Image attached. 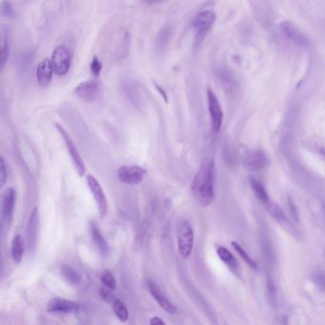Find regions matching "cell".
Listing matches in <instances>:
<instances>
[{
	"instance_id": "obj_28",
	"label": "cell",
	"mask_w": 325,
	"mask_h": 325,
	"mask_svg": "<svg viewBox=\"0 0 325 325\" xmlns=\"http://www.w3.org/2000/svg\"><path fill=\"white\" fill-rule=\"evenodd\" d=\"M313 280L322 291H325V272H318L313 276Z\"/></svg>"
},
{
	"instance_id": "obj_29",
	"label": "cell",
	"mask_w": 325,
	"mask_h": 325,
	"mask_svg": "<svg viewBox=\"0 0 325 325\" xmlns=\"http://www.w3.org/2000/svg\"><path fill=\"white\" fill-rule=\"evenodd\" d=\"M7 177H8L7 167H6L5 160L2 157L1 160H0V182H1V186H3L6 183Z\"/></svg>"
},
{
	"instance_id": "obj_31",
	"label": "cell",
	"mask_w": 325,
	"mask_h": 325,
	"mask_svg": "<svg viewBox=\"0 0 325 325\" xmlns=\"http://www.w3.org/2000/svg\"><path fill=\"white\" fill-rule=\"evenodd\" d=\"M169 34H170V30H169L168 28H167V29H164V30H162V31L160 33L161 37L158 38V41H160L159 44H158V47L162 48V47H164V45H166V43H167V41H168L167 38H169V37H170Z\"/></svg>"
},
{
	"instance_id": "obj_19",
	"label": "cell",
	"mask_w": 325,
	"mask_h": 325,
	"mask_svg": "<svg viewBox=\"0 0 325 325\" xmlns=\"http://www.w3.org/2000/svg\"><path fill=\"white\" fill-rule=\"evenodd\" d=\"M24 252H25L24 239L20 235L14 236L13 241H12V246H11V256H12L13 263H16V264L21 263Z\"/></svg>"
},
{
	"instance_id": "obj_27",
	"label": "cell",
	"mask_w": 325,
	"mask_h": 325,
	"mask_svg": "<svg viewBox=\"0 0 325 325\" xmlns=\"http://www.w3.org/2000/svg\"><path fill=\"white\" fill-rule=\"evenodd\" d=\"M90 69H91V73L96 77L100 76L101 70H102V63L98 56L93 57L91 64H90Z\"/></svg>"
},
{
	"instance_id": "obj_7",
	"label": "cell",
	"mask_w": 325,
	"mask_h": 325,
	"mask_svg": "<svg viewBox=\"0 0 325 325\" xmlns=\"http://www.w3.org/2000/svg\"><path fill=\"white\" fill-rule=\"evenodd\" d=\"M15 191L13 188H6L1 197V219L2 223L9 228L13 221L14 204H15Z\"/></svg>"
},
{
	"instance_id": "obj_11",
	"label": "cell",
	"mask_w": 325,
	"mask_h": 325,
	"mask_svg": "<svg viewBox=\"0 0 325 325\" xmlns=\"http://www.w3.org/2000/svg\"><path fill=\"white\" fill-rule=\"evenodd\" d=\"M100 92V83L96 79H88L79 83L74 90L75 95L85 101L96 100Z\"/></svg>"
},
{
	"instance_id": "obj_24",
	"label": "cell",
	"mask_w": 325,
	"mask_h": 325,
	"mask_svg": "<svg viewBox=\"0 0 325 325\" xmlns=\"http://www.w3.org/2000/svg\"><path fill=\"white\" fill-rule=\"evenodd\" d=\"M231 244H232L233 248L237 251V253H238V255L241 257V259L245 262V263H246L247 265H249L251 268L254 269V270H257V269H258V264H257V263L251 258L250 256H249V255L245 252V250H244V249L238 244V242L233 241Z\"/></svg>"
},
{
	"instance_id": "obj_17",
	"label": "cell",
	"mask_w": 325,
	"mask_h": 325,
	"mask_svg": "<svg viewBox=\"0 0 325 325\" xmlns=\"http://www.w3.org/2000/svg\"><path fill=\"white\" fill-rule=\"evenodd\" d=\"M90 233H91V237L93 239V242L95 244V246L97 247L98 251L100 252V255L102 256H107L109 253V245L107 240L103 237V235L101 234L99 227L96 225L94 222L90 223Z\"/></svg>"
},
{
	"instance_id": "obj_2",
	"label": "cell",
	"mask_w": 325,
	"mask_h": 325,
	"mask_svg": "<svg viewBox=\"0 0 325 325\" xmlns=\"http://www.w3.org/2000/svg\"><path fill=\"white\" fill-rule=\"evenodd\" d=\"M177 249L183 259H188L194 248V231L187 220H182L178 223L176 229Z\"/></svg>"
},
{
	"instance_id": "obj_4",
	"label": "cell",
	"mask_w": 325,
	"mask_h": 325,
	"mask_svg": "<svg viewBox=\"0 0 325 325\" xmlns=\"http://www.w3.org/2000/svg\"><path fill=\"white\" fill-rule=\"evenodd\" d=\"M54 72L57 75H65L70 70L72 65V54L65 45L56 46L51 57Z\"/></svg>"
},
{
	"instance_id": "obj_16",
	"label": "cell",
	"mask_w": 325,
	"mask_h": 325,
	"mask_svg": "<svg viewBox=\"0 0 325 325\" xmlns=\"http://www.w3.org/2000/svg\"><path fill=\"white\" fill-rule=\"evenodd\" d=\"M53 74H54V68L51 59L49 58L43 59L38 64L37 68V79L38 84L41 87H48L52 81Z\"/></svg>"
},
{
	"instance_id": "obj_26",
	"label": "cell",
	"mask_w": 325,
	"mask_h": 325,
	"mask_svg": "<svg viewBox=\"0 0 325 325\" xmlns=\"http://www.w3.org/2000/svg\"><path fill=\"white\" fill-rule=\"evenodd\" d=\"M9 55H10V44L8 39H4L3 43H2V48H1V56H0V65H1V69H3L6 65V63L9 59Z\"/></svg>"
},
{
	"instance_id": "obj_32",
	"label": "cell",
	"mask_w": 325,
	"mask_h": 325,
	"mask_svg": "<svg viewBox=\"0 0 325 325\" xmlns=\"http://www.w3.org/2000/svg\"><path fill=\"white\" fill-rule=\"evenodd\" d=\"M288 206H289V209H290V212H291V215L293 216V217L298 221L299 220V213H298V210H297V207L294 203V201L292 200L291 198L288 199Z\"/></svg>"
},
{
	"instance_id": "obj_15",
	"label": "cell",
	"mask_w": 325,
	"mask_h": 325,
	"mask_svg": "<svg viewBox=\"0 0 325 325\" xmlns=\"http://www.w3.org/2000/svg\"><path fill=\"white\" fill-rule=\"evenodd\" d=\"M77 310V304L75 301L66 300L63 298H54L51 300L47 305V311L50 313H70L75 312Z\"/></svg>"
},
{
	"instance_id": "obj_6",
	"label": "cell",
	"mask_w": 325,
	"mask_h": 325,
	"mask_svg": "<svg viewBox=\"0 0 325 325\" xmlns=\"http://www.w3.org/2000/svg\"><path fill=\"white\" fill-rule=\"evenodd\" d=\"M146 175V170L138 165H123L119 167L117 176L119 180L127 185L140 184Z\"/></svg>"
},
{
	"instance_id": "obj_13",
	"label": "cell",
	"mask_w": 325,
	"mask_h": 325,
	"mask_svg": "<svg viewBox=\"0 0 325 325\" xmlns=\"http://www.w3.org/2000/svg\"><path fill=\"white\" fill-rule=\"evenodd\" d=\"M38 227H39V210L35 207L30 215L27 228V241L29 250H35L38 241Z\"/></svg>"
},
{
	"instance_id": "obj_14",
	"label": "cell",
	"mask_w": 325,
	"mask_h": 325,
	"mask_svg": "<svg viewBox=\"0 0 325 325\" xmlns=\"http://www.w3.org/2000/svg\"><path fill=\"white\" fill-rule=\"evenodd\" d=\"M148 289H149L151 296L156 300L158 304L162 308L165 312L170 313V314H175L177 312L176 306H175L170 300L164 296L162 291L154 281L148 280Z\"/></svg>"
},
{
	"instance_id": "obj_35",
	"label": "cell",
	"mask_w": 325,
	"mask_h": 325,
	"mask_svg": "<svg viewBox=\"0 0 325 325\" xmlns=\"http://www.w3.org/2000/svg\"><path fill=\"white\" fill-rule=\"evenodd\" d=\"M156 88L158 89V91H159V93L160 94H162V96L163 99H164V100L167 102L168 101V98H167V95H166V92L163 90L162 87V86H160L159 84H156Z\"/></svg>"
},
{
	"instance_id": "obj_8",
	"label": "cell",
	"mask_w": 325,
	"mask_h": 325,
	"mask_svg": "<svg viewBox=\"0 0 325 325\" xmlns=\"http://www.w3.org/2000/svg\"><path fill=\"white\" fill-rule=\"evenodd\" d=\"M217 15L211 10H204L198 13L193 19L192 26L199 38H204L216 22Z\"/></svg>"
},
{
	"instance_id": "obj_18",
	"label": "cell",
	"mask_w": 325,
	"mask_h": 325,
	"mask_svg": "<svg viewBox=\"0 0 325 325\" xmlns=\"http://www.w3.org/2000/svg\"><path fill=\"white\" fill-rule=\"evenodd\" d=\"M217 254L218 258L225 263L226 266L234 273H238L239 271V266H238V261L234 257V255L223 246H218L217 249Z\"/></svg>"
},
{
	"instance_id": "obj_21",
	"label": "cell",
	"mask_w": 325,
	"mask_h": 325,
	"mask_svg": "<svg viewBox=\"0 0 325 325\" xmlns=\"http://www.w3.org/2000/svg\"><path fill=\"white\" fill-rule=\"evenodd\" d=\"M249 182H250L251 188L254 194L256 195V197L258 198V200L264 204H267L270 201V199L263 183L256 177H250Z\"/></svg>"
},
{
	"instance_id": "obj_25",
	"label": "cell",
	"mask_w": 325,
	"mask_h": 325,
	"mask_svg": "<svg viewBox=\"0 0 325 325\" xmlns=\"http://www.w3.org/2000/svg\"><path fill=\"white\" fill-rule=\"evenodd\" d=\"M100 281L105 287L108 288L110 290H115L116 286H117L116 280H115L114 276L110 271H105L101 274Z\"/></svg>"
},
{
	"instance_id": "obj_33",
	"label": "cell",
	"mask_w": 325,
	"mask_h": 325,
	"mask_svg": "<svg viewBox=\"0 0 325 325\" xmlns=\"http://www.w3.org/2000/svg\"><path fill=\"white\" fill-rule=\"evenodd\" d=\"M2 13L6 16L13 15V8L11 7V4L9 2H3L2 3Z\"/></svg>"
},
{
	"instance_id": "obj_23",
	"label": "cell",
	"mask_w": 325,
	"mask_h": 325,
	"mask_svg": "<svg viewBox=\"0 0 325 325\" xmlns=\"http://www.w3.org/2000/svg\"><path fill=\"white\" fill-rule=\"evenodd\" d=\"M113 312L119 322L126 323L129 319V312L125 304L119 300H115L113 302Z\"/></svg>"
},
{
	"instance_id": "obj_1",
	"label": "cell",
	"mask_w": 325,
	"mask_h": 325,
	"mask_svg": "<svg viewBox=\"0 0 325 325\" xmlns=\"http://www.w3.org/2000/svg\"><path fill=\"white\" fill-rule=\"evenodd\" d=\"M216 164L211 160L203 164L195 175L192 182V192L200 205L206 207L215 200Z\"/></svg>"
},
{
	"instance_id": "obj_3",
	"label": "cell",
	"mask_w": 325,
	"mask_h": 325,
	"mask_svg": "<svg viewBox=\"0 0 325 325\" xmlns=\"http://www.w3.org/2000/svg\"><path fill=\"white\" fill-rule=\"evenodd\" d=\"M55 128L58 131V133L60 134L61 138H62L63 141L65 143L66 149L68 151L70 158L72 160V162L74 164L75 171L77 172V174L80 176H84L85 173H86V166L85 163L83 162V159L81 158L79 151L77 149L76 145L74 142V140L71 138V136L67 133V131L63 128V126L60 124H55Z\"/></svg>"
},
{
	"instance_id": "obj_10",
	"label": "cell",
	"mask_w": 325,
	"mask_h": 325,
	"mask_svg": "<svg viewBox=\"0 0 325 325\" xmlns=\"http://www.w3.org/2000/svg\"><path fill=\"white\" fill-rule=\"evenodd\" d=\"M270 164L268 156L261 149L249 151L243 159V165L249 171H260Z\"/></svg>"
},
{
	"instance_id": "obj_12",
	"label": "cell",
	"mask_w": 325,
	"mask_h": 325,
	"mask_svg": "<svg viewBox=\"0 0 325 325\" xmlns=\"http://www.w3.org/2000/svg\"><path fill=\"white\" fill-rule=\"evenodd\" d=\"M280 30L285 38H287L289 40L296 43L300 47H308L310 45V41L308 38L291 22L289 21L282 22L280 24Z\"/></svg>"
},
{
	"instance_id": "obj_30",
	"label": "cell",
	"mask_w": 325,
	"mask_h": 325,
	"mask_svg": "<svg viewBox=\"0 0 325 325\" xmlns=\"http://www.w3.org/2000/svg\"><path fill=\"white\" fill-rule=\"evenodd\" d=\"M100 295L101 299L105 301H113V302L114 300H116L112 294V292L110 291V289H108V288H101L100 290Z\"/></svg>"
},
{
	"instance_id": "obj_34",
	"label": "cell",
	"mask_w": 325,
	"mask_h": 325,
	"mask_svg": "<svg viewBox=\"0 0 325 325\" xmlns=\"http://www.w3.org/2000/svg\"><path fill=\"white\" fill-rule=\"evenodd\" d=\"M150 325H166L162 319L160 317H153L150 320Z\"/></svg>"
},
{
	"instance_id": "obj_20",
	"label": "cell",
	"mask_w": 325,
	"mask_h": 325,
	"mask_svg": "<svg viewBox=\"0 0 325 325\" xmlns=\"http://www.w3.org/2000/svg\"><path fill=\"white\" fill-rule=\"evenodd\" d=\"M267 210L269 214L273 217V218L275 219L276 222H278L281 225H289V220H288L287 217L285 215L284 211L282 210V208L277 205L274 201H269L267 204Z\"/></svg>"
},
{
	"instance_id": "obj_5",
	"label": "cell",
	"mask_w": 325,
	"mask_h": 325,
	"mask_svg": "<svg viewBox=\"0 0 325 325\" xmlns=\"http://www.w3.org/2000/svg\"><path fill=\"white\" fill-rule=\"evenodd\" d=\"M207 104L213 131L215 133H218L222 127L224 113L220 101L210 88L207 89Z\"/></svg>"
},
{
	"instance_id": "obj_9",
	"label": "cell",
	"mask_w": 325,
	"mask_h": 325,
	"mask_svg": "<svg viewBox=\"0 0 325 325\" xmlns=\"http://www.w3.org/2000/svg\"><path fill=\"white\" fill-rule=\"evenodd\" d=\"M86 180L90 192L93 194V197L97 203L100 216L104 217L107 214V209H108V201L104 193V190L99 182V180L94 175H87Z\"/></svg>"
},
{
	"instance_id": "obj_36",
	"label": "cell",
	"mask_w": 325,
	"mask_h": 325,
	"mask_svg": "<svg viewBox=\"0 0 325 325\" xmlns=\"http://www.w3.org/2000/svg\"><path fill=\"white\" fill-rule=\"evenodd\" d=\"M318 152H319V154L320 155H322L324 158L325 159V145H323V146H320L319 148H318Z\"/></svg>"
},
{
	"instance_id": "obj_22",
	"label": "cell",
	"mask_w": 325,
	"mask_h": 325,
	"mask_svg": "<svg viewBox=\"0 0 325 325\" xmlns=\"http://www.w3.org/2000/svg\"><path fill=\"white\" fill-rule=\"evenodd\" d=\"M61 275L63 278L71 285L76 286L81 281V275L80 274L71 266L68 265H62L61 266Z\"/></svg>"
}]
</instances>
